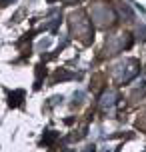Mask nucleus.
Masks as SVG:
<instances>
[{
  "label": "nucleus",
  "mask_w": 146,
  "mask_h": 152,
  "mask_svg": "<svg viewBox=\"0 0 146 152\" xmlns=\"http://www.w3.org/2000/svg\"><path fill=\"white\" fill-rule=\"evenodd\" d=\"M22 98H24V92L22 90H16L10 94V100H8V104L10 106H20L22 104Z\"/></svg>",
  "instance_id": "obj_1"
},
{
  "label": "nucleus",
  "mask_w": 146,
  "mask_h": 152,
  "mask_svg": "<svg viewBox=\"0 0 146 152\" xmlns=\"http://www.w3.org/2000/svg\"><path fill=\"white\" fill-rule=\"evenodd\" d=\"M56 136H58L56 132H48V134H44V138H42V142H44V144H52L54 140H56Z\"/></svg>",
  "instance_id": "obj_2"
},
{
  "label": "nucleus",
  "mask_w": 146,
  "mask_h": 152,
  "mask_svg": "<svg viewBox=\"0 0 146 152\" xmlns=\"http://www.w3.org/2000/svg\"><path fill=\"white\" fill-rule=\"evenodd\" d=\"M14 0H0V8H4V6H8V4H12Z\"/></svg>",
  "instance_id": "obj_3"
},
{
  "label": "nucleus",
  "mask_w": 146,
  "mask_h": 152,
  "mask_svg": "<svg viewBox=\"0 0 146 152\" xmlns=\"http://www.w3.org/2000/svg\"><path fill=\"white\" fill-rule=\"evenodd\" d=\"M86 152H96V150H94V146H88V150H86Z\"/></svg>",
  "instance_id": "obj_4"
},
{
  "label": "nucleus",
  "mask_w": 146,
  "mask_h": 152,
  "mask_svg": "<svg viewBox=\"0 0 146 152\" xmlns=\"http://www.w3.org/2000/svg\"><path fill=\"white\" fill-rule=\"evenodd\" d=\"M48 2H56V0H48Z\"/></svg>",
  "instance_id": "obj_5"
}]
</instances>
